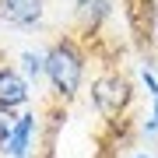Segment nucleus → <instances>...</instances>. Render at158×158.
Instances as JSON below:
<instances>
[{
    "label": "nucleus",
    "instance_id": "nucleus-1",
    "mask_svg": "<svg viewBox=\"0 0 158 158\" xmlns=\"http://www.w3.org/2000/svg\"><path fill=\"white\" fill-rule=\"evenodd\" d=\"M85 70H88V53L74 32H63L46 46V81L60 102H70L81 91Z\"/></svg>",
    "mask_w": 158,
    "mask_h": 158
},
{
    "label": "nucleus",
    "instance_id": "nucleus-2",
    "mask_svg": "<svg viewBox=\"0 0 158 158\" xmlns=\"http://www.w3.org/2000/svg\"><path fill=\"white\" fill-rule=\"evenodd\" d=\"M91 102H95L102 119H109V123H113V119H123L130 102H134V85H130L123 74L106 70V74H98L95 85H91Z\"/></svg>",
    "mask_w": 158,
    "mask_h": 158
},
{
    "label": "nucleus",
    "instance_id": "nucleus-3",
    "mask_svg": "<svg viewBox=\"0 0 158 158\" xmlns=\"http://www.w3.org/2000/svg\"><path fill=\"white\" fill-rule=\"evenodd\" d=\"M109 14H113V0H74V28L85 39L102 32Z\"/></svg>",
    "mask_w": 158,
    "mask_h": 158
},
{
    "label": "nucleus",
    "instance_id": "nucleus-4",
    "mask_svg": "<svg viewBox=\"0 0 158 158\" xmlns=\"http://www.w3.org/2000/svg\"><path fill=\"white\" fill-rule=\"evenodd\" d=\"M46 14V0H0V21L11 28H35Z\"/></svg>",
    "mask_w": 158,
    "mask_h": 158
},
{
    "label": "nucleus",
    "instance_id": "nucleus-5",
    "mask_svg": "<svg viewBox=\"0 0 158 158\" xmlns=\"http://www.w3.org/2000/svg\"><path fill=\"white\" fill-rule=\"evenodd\" d=\"M28 77H25L18 67H11V63H0V106L4 109H21L25 102H28Z\"/></svg>",
    "mask_w": 158,
    "mask_h": 158
},
{
    "label": "nucleus",
    "instance_id": "nucleus-6",
    "mask_svg": "<svg viewBox=\"0 0 158 158\" xmlns=\"http://www.w3.org/2000/svg\"><path fill=\"white\" fill-rule=\"evenodd\" d=\"M35 113H21L18 116V123H14V130H11V141H7V148L4 151L11 155V158H28V151H32V134H35Z\"/></svg>",
    "mask_w": 158,
    "mask_h": 158
},
{
    "label": "nucleus",
    "instance_id": "nucleus-7",
    "mask_svg": "<svg viewBox=\"0 0 158 158\" xmlns=\"http://www.w3.org/2000/svg\"><path fill=\"white\" fill-rule=\"evenodd\" d=\"M21 74L28 81H35V85H39V81L46 77V49H21Z\"/></svg>",
    "mask_w": 158,
    "mask_h": 158
},
{
    "label": "nucleus",
    "instance_id": "nucleus-8",
    "mask_svg": "<svg viewBox=\"0 0 158 158\" xmlns=\"http://www.w3.org/2000/svg\"><path fill=\"white\" fill-rule=\"evenodd\" d=\"M14 123H18V116L11 113V109H4V106H0V151H4V148H7V141H11Z\"/></svg>",
    "mask_w": 158,
    "mask_h": 158
},
{
    "label": "nucleus",
    "instance_id": "nucleus-9",
    "mask_svg": "<svg viewBox=\"0 0 158 158\" xmlns=\"http://www.w3.org/2000/svg\"><path fill=\"white\" fill-rule=\"evenodd\" d=\"M141 134H148V137H158V95H151V113L144 116Z\"/></svg>",
    "mask_w": 158,
    "mask_h": 158
},
{
    "label": "nucleus",
    "instance_id": "nucleus-10",
    "mask_svg": "<svg viewBox=\"0 0 158 158\" xmlns=\"http://www.w3.org/2000/svg\"><path fill=\"white\" fill-rule=\"evenodd\" d=\"M134 158H151V155H144V151H141V155H134Z\"/></svg>",
    "mask_w": 158,
    "mask_h": 158
},
{
    "label": "nucleus",
    "instance_id": "nucleus-11",
    "mask_svg": "<svg viewBox=\"0 0 158 158\" xmlns=\"http://www.w3.org/2000/svg\"><path fill=\"white\" fill-rule=\"evenodd\" d=\"M151 67H155V74H158V60H155V63H151Z\"/></svg>",
    "mask_w": 158,
    "mask_h": 158
}]
</instances>
